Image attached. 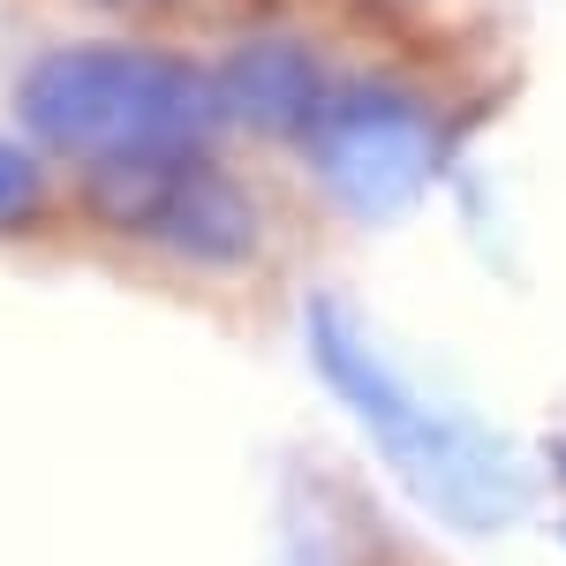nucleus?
<instances>
[{"label":"nucleus","mask_w":566,"mask_h":566,"mask_svg":"<svg viewBox=\"0 0 566 566\" xmlns=\"http://www.w3.org/2000/svg\"><path fill=\"white\" fill-rule=\"evenodd\" d=\"M325 370L363 400L355 416L378 423V438L392 446V461L416 476L423 499H438V506L461 514V522H499V514H514V469H506L491 446H476L453 416L416 408L386 363H370V348H355V340L333 333V317H325Z\"/></svg>","instance_id":"obj_1"},{"label":"nucleus","mask_w":566,"mask_h":566,"mask_svg":"<svg viewBox=\"0 0 566 566\" xmlns=\"http://www.w3.org/2000/svg\"><path fill=\"white\" fill-rule=\"evenodd\" d=\"M31 114L61 144H159L197 122V84L151 53H61L31 84Z\"/></svg>","instance_id":"obj_2"},{"label":"nucleus","mask_w":566,"mask_h":566,"mask_svg":"<svg viewBox=\"0 0 566 566\" xmlns=\"http://www.w3.org/2000/svg\"><path fill=\"white\" fill-rule=\"evenodd\" d=\"M15 205H31V175H23V159L0 151V212H15Z\"/></svg>","instance_id":"obj_3"}]
</instances>
